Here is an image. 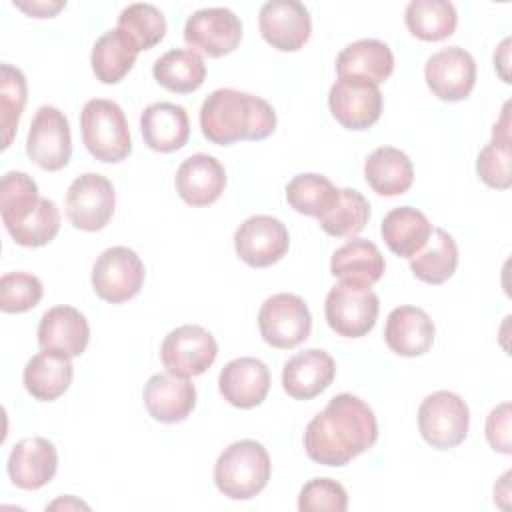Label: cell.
<instances>
[{
	"instance_id": "cell-13",
	"label": "cell",
	"mask_w": 512,
	"mask_h": 512,
	"mask_svg": "<svg viewBox=\"0 0 512 512\" xmlns=\"http://www.w3.org/2000/svg\"><path fill=\"white\" fill-rule=\"evenodd\" d=\"M184 40L194 52L222 58L234 52L242 40V22L228 8H202L188 16Z\"/></svg>"
},
{
	"instance_id": "cell-25",
	"label": "cell",
	"mask_w": 512,
	"mask_h": 512,
	"mask_svg": "<svg viewBox=\"0 0 512 512\" xmlns=\"http://www.w3.org/2000/svg\"><path fill=\"white\" fill-rule=\"evenodd\" d=\"M144 144L156 152L180 150L190 136L188 112L180 104L154 102L140 116Z\"/></svg>"
},
{
	"instance_id": "cell-1",
	"label": "cell",
	"mask_w": 512,
	"mask_h": 512,
	"mask_svg": "<svg viewBox=\"0 0 512 512\" xmlns=\"http://www.w3.org/2000/svg\"><path fill=\"white\" fill-rule=\"evenodd\" d=\"M378 440V422L372 408L348 392L330 398L304 430V450L324 466H344Z\"/></svg>"
},
{
	"instance_id": "cell-19",
	"label": "cell",
	"mask_w": 512,
	"mask_h": 512,
	"mask_svg": "<svg viewBox=\"0 0 512 512\" xmlns=\"http://www.w3.org/2000/svg\"><path fill=\"white\" fill-rule=\"evenodd\" d=\"M148 414L162 424H176L190 416L196 406V388L188 378L152 374L142 390Z\"/></svg>"
},
{
	"instance_id": "cell-18",
	"label": "cell",
	"mask_w": 512,
	"mask_h": 512,
	"mask_svg": "<svg viewBox=\"0 0 512 512\" xmlns=\"http://www.w3.org/2000/svg\"><path fill=\"white\" fill-rule=\"evenodd\" d=\"M6 470L14 486L22 490H38L46 486L58 470L56 446L42 436L22 438L14 444Z\"/></svg>"
},
{
	"instance_id": "cell-11",
	"label": "cell",
	"mask_w": 512,
	"mask_h": 512,
	"mask_svg": "<svg viewBox=\"0 0 512 512\" xmlns=\"http://www.w3.org/2000/svg\"><path fill=\"white\" fill-rule=\"evenodd\" d=\"M116 194L112 182L96 172L80 174L66 192V216L84 232L102 230L114 214Z\"/></svg>"
},
{
	"instance_id": "cell-24",
	"label": "cell",
	"mask_w": 512,
	"mask_h": 512,
	"mask_svg": "<svg viewBox=\"0 0 512 512\" xmlns=\"http://www.w3.org/2000/svg\"><path fill=\"white\" fill-rule=\"evenodd\" d=\"M434 334V322L428 312L408 304L394 308L384 326L386 346L404 358L426 354L434 344Z\"/></svg>"
},
{
	"instance_id": "cell-6",
	"label": "cell",
	"mask_w": 512,
	"mask_h": 512,
	"mask_svg": "<svg viewBox=\"0 0 512 512\" xmlns=\"http://www.w3.org/2000/svg\"><path fill=\"white\" fill-rule=\"evenodd\" d=\"M380 312L378 296L364 286L338 282L330 288L324 304V316L328 326L344 338L366 336Z\"/></svg>"
},
{
	"instance_id": "cell-7",
	"label": "cell",
	"mask_w": 512,
	"mask_h": 512,
	"mask_svg": "<svg viewBox=\"0 0 512 512\" xmlns=\"http://www.w3.org/2000/svg\"><path fill=\"white\" fill-rule=\"evenodd\" d=\"M144 264L128 246L106 248L92 266V286L98 298L122 304L138 296L144 284Z\"/></svg>"
},
{
	"instance_id": "cell-4",
	"label": "cell",
	"mask_w": 512,
	"mask_h": 512,
	"mask_svg": "<svg viewBox=\"0 0 512 512\" xmlns=\"http://www.w3.org/2000/svg\"><path fill=\"white\" fill-rule=\"evenodd\" d=\"M86 150L100 162H122L132 150V138L124 110L108 98L88 100L80 114Z\"/></svg>"
},
{
	"instance_id": "cell-33",
	"label": "cell",
	"mask_w": 512,
	"mask_h": 512,
	"mask_svg": "<svg viewBox=\"0 0 512 512\" xmlns=\"http://www.w3.org/2000/svg\"><path fill=\"white\" fill-rule=\"evenodd\" d=\"M458 266V246L444 228H434L426 246L410 258L412 274L426 284H444Z\"/></svg>"
},
{
	"instance_id": "cell-15",
	"label": "cell",
	"mask_w": 512,
	"mask_h": 512,
	"mask_svg": "<svg viewBox=\"0 0 512 512\" xmlns=\"http://www.w3.org/2000/svg\"><path fill=\"white\" fill-rule=\"evenodd\" d=\"M262 38L280 52L300 50L312 32L308 8L298 0H270L258 14Z\"/></svg>"
},
{
	"instance_id": "cell-31",
	"label": "cell",
	"mask_w": 512,
	"mask_h": 512,
	"mask_svg": "<svg viewBox=\"0 0 512 512\" xmlns=\"http://www.w3.org/2000/svg\"><path fill=\"white\" fill-rule=\"evenodd\" d=\"M510 114L508 104H504L500 120L492 128V140L478 152L476 172L480 180L498 190H506L512 184V150H510Z\"/></svg>"
},
{
	"instance_id": "cell-40",
	"label": "cell",
	"mask_w": 512,
	"mask_h": 512,
	"mask_svg": "<svg viewBox=\"0 0 512 512\" xmlns=\"http://www.w3.org/2000/svg\"><path fill=\"white\" fill-rule=\"evenodd\" d=\"M12 240L26 248H40L52 242L60 230V210L58 206L48 200L40 198L38 208L26 220L6 228Z\"/></svg>"
},
{
	"instance_id": "cell-20",
	"label": "cell",
	"mask_w": 512,
	"mask_h": 512,
	"mask_svg": "<svg viewBox=\"0 0 512 512\" xmlns=\"http://www.w3.org/2000/svg\"><path fill=\"white\" fill-rule=\"evenodd\" d=\"M176 192L194 208L214 204L226 188V170L210 154H192L176 170Z\"/></svg>"
},
{
	"instance_id": "cell-32",
	"label": "cell",
	"mask_w": 512,
	"mask_h": 512,
	"mask_svg": "<svg viewBox=\"0 0 512 512\" xmlns=\"http://www.w3.org/2000/svg\"><path fill=\"white\" fill-rule=\"evenodd\" d=\"M136 56L138 48L124 32L118 28L108 30L94 42L90 54L92 72L102 84H116L132 70Z\"/></svg>"
},
{
	"instance_id": "cell-26",
	"label": "cell",
	"mask_w": 512,
	"mask_h": 512,
	"mask_svg": "<svg viewBox=\"0 0 512 512\" xmlns=\"http://www.w3.org/2000/svg\"><path fill=\"white\" fill-rule=\"evenodd\" d=\"M386 270V260L380 248L366 238H352L344 242L330 260V274L340 282L370 288Z\"/></svg>"
},
{
	"instance_id": "cell-2",
	"label": "cell",
	"mask_w": 512,
	"mask_h": 512,
	"mask_svg": "<svg viewBox=\"0 0 512 512\" xmlns=\"http://www.w3.org/2000/svg\"><path fill=\"white\" fill-rule=\"evenodd\" d=\"M200 128L212 144L264 140L276 128L274 108L260 96L234 88H218L202 102Z\"/></svg>"
},
{
	"instance_id": "cell-30",
	"label": "cell",
	"mask_w": 512,
	"mask_h": 512,
	"mask_svg": "<svg viewBox=\"0 0 512 512\" xmlns=\"http://www.w3.org/2000/svg\"><path fill=\"white\" fill-rule=\"evenodd\" d=\"M152 74L162 88L176 94H190L204 84L206 64L192 48H174L154 62Z\"/></svg>"
},
{
	"instance_id": "cell-28",
	"label": "cell",
	"mask_w": 512,
	"mask_h": 512,
	"mask_svg": "<svg viewBox=\"0 0 512 512\" xmlns=\"http://www.w3.org/2000/svg\"><path fill=\"white\" fill-rule=\"evenodd\" d=\"M432 230L426 214L412 206L390 210L380 226V234L390 252L408 260L426 246Z\"/></svg>"
},
{
	"instance_id": "cell-29",
	"label": "cell",
	"mask_w": 512,
	"mask_h": 512,
	"mask_svg": "<svg viewBox=\"0 0 512 512\" xmlns=\"http://www.w3.org/2000/svg\"><path fill=\"white\" fill-rule=\"evenodd\" d=\"M72 376L74 366L70 358L52 352H40L26 362L22 382L32 398L40 402H52L70 388Z\"/></svg>"
},
{
	"instance_id": "cell-22",
	"label": "cell",
	"mask_w": 512,
	"mask_h": 512,
	"mask_svg": "<svg viewBox=\"0 0 512 512\" xmlns=\"http://www.w3.org/2000/svg\"><path fill=\"white\" fill-rule=\"evenodd\" d=\"M218 390L228 404L244 410L254 408L268 396L270 370L258 358H234L220 370Z\"/></svg>"
},
{
	"instance_id": "cell-3",
	"label": "cell",
	"mask_w": 512,
	"mask_h": 512,
	"mask_svg": "<svg viewBox=\"0 0 512 512\" xmlns=\"http://www.w3.org/2000/svg\"><path fill=\"white\" fill-rule=\"evenodd\" d=\"M272 464L266 448L256 440L232 442L214 464V484L230 500L258 496L270 480Z\"/></svg>"
},
{
	"instance_id": "cell-38",
	"label": "cell",
	"mask_w": 512,
	"mask_h": 512,
	"mask_svg": "<svg viewBox=\"0 0 512 512\" xmlns=\"http://www.w3.org/2000/svg\"><path fill=\"white\" fill-rule=\"evenodd\" d=\"M116 28L128 36V40L142 50L154 48L166 34V18L154 4H128L116 22Z\"/></svg>"
},
{
	"instance_id": "cell-44",
	"label": "cell",
	"mask_w": 512,
	"mask_h": 512,
	"mask_svg": "<svg viewBox=\"0 0 512 512\" xmlns=\"http://www.w3.org/2000/svg\"><path fill=\"white\" fill-rule=\"evenodd\" d=\"M14 6L34 18H52L56 12H60L66 6V2H30V4L14 2Z\"/></svg>"
},
{
	"instance_id": "cell-39",
	"label": "cell",
	"mask_w": 512,
	"mask_h": 512,
	"mask_svg": "<svg viewBox=\"0 0 512 512\" xmlns=\"http://www.w3.org/2000/svg\"><path fill=\"white\" fill-rule=\"evenodd\" d=\"M28 86L26 76L12 64L0 66V126H2V148H8L26 106Z\"/></svg>"
},
{
	"instance_id": "cell-5",
	"label": "cell",
	"mask_w": 512,
	"mask_h": 512,
	"mask_svg": "<svg viewBox=\"0 0 512 512\" xmlns=\"http://www.w3.org/2000/svg\"><path fill=\"white\" fill-rule=\"evenodd\" d=\"M470 428L468 404L450 390L428 394L418 408V430L436 450H450L464 442Z\"/></svg>"
},
{
	"instance_id": "cell-17",
	"label": "cell",
	"mask_w": 512,
	"mask_h": 512,
	"mask_svg": "<svg viewBox=\"0 0 512 512\" xmlns=\"http://www.w3.org/2000/svg\"><path fill=\"white\" fill-rule=\"evenodd\" d=\"M88 340V320L74 306L60 304L42 314L38 324V344L44 352L72 360L86 350Z\"/></svg>"
},
{
	"instance_id": "cell-35",
	"label": "cell",
	"mask_w": 512,
	"mask_h": 512,
	"mask_svg": "<svg viewBox=\"0 0 512 512\" xmlns=\"http://www.w3.org/2000/svg\"><path fill=\"white\" fill-rule=\"evenodd\" d=\"M340 198V188H336L326 176L306 172L294 176L286 184V200L290 208L298 214L320 218L334 208Z\"/></svg>"
},
{
	"instance_id": "cell-16",
	"label": "cell",
	"mask_w": 512,
	"mask_h": 512,
	"mask_svg": "<svg viewBox=\"0 0 512 512\" xmlns=\"http://www.w3.org/2000/svg\"><path fill=\"white\" fill-rule=\"evenodd\" d=\"M328 106L344 128L368 130L382 114V92L374 84L338 78L328 92Z\"/></svg>"
},
{
	"instance_id": "cell-42",
	"label": "cell",
	"mask_w": 512,
	"mask_h": 512,
	"mask_svg": "<svg viewBox=\"0 0 512 512\" xmlns=\"http://www.w3.org/2000/svg\"><path fill=\"white\" fill-rule=\"evenodd\" d=\"M348 508V494L344 486L332 478H312L298 494L300 512H344Z\"/></svg>"
},
{
	"instance_id": "cell-14",
	"label": "cell",
	"mask_w": 512,
	"mask_h": 512,
	"mask_svg": "<svg viewBox=\"0 0 512 512\" xmlns=\"http://www.w3.org/2000/svg\"><path fill=\"white\" fill-rule=\"evenodd\" d=\"M424 78L438 100L460 102L470 96L476 84V62L460 46L442 48L426 60Z\"/></svg>"
},
{
	"instance_id": "cell-10",
	"label": "cell",
	"mask_w": 512,
	"mask_h": 512,
	"mask_svg": "<svg viewBox=\"0 0 512 512\" xmlns=\"http://www.w3.org/2000/svg\"><path fill=\"white\" fill-rule=\"evenodd\" d=\"M28 158L42 170H62L72 156V134L68 118L56 106H40L32 118L26 138Z\"/></svg>"
},
{
	"instance_id": "cell-36",
	"label": "cell",
	"mask_w": 512,
	"mask_h": 512,
	"mask_svg": "<svg viewBox=\"0 0 512 512\" xmlns=\"http://www.w3.org/2000/svg\"><path fill=\"white\" fill-rule=\"evenodd\" d=\"M370 218L366 196L354 188H340V198L330 212L318 218L320 228L336 238H352L364 230Z\"/></svg>"
},
{
	"instance_id": "cell-41",
	"label": "cell",
	"mask_w": 512,
	"mask_h": 512,
	"mask_svg": "<svg viewBox=\"0 0 512 512\" xmlns=\"http://www.w3.org/2000/svg\"><path fill=\"white\" fill-rule=\"evenodd\" d=\"M44 294L38 276L30 272H6L0 278V308L6 314H22L32 310Z\"/></svg>"
},
{
	"instance_id": "cell-37",
	"label": "cell",
	"mask_w": 512,
	"mask_h": 512,
	"mask_svg": "<svg viewBox=\"0 0 512 512\" xmlns=\"http://www.w3.org/2000/svg\"><path fill=\"white\" fill-rule=\"evenodd\" d=\"M38 184L26 172H6L0 182V214L4 228H10L38 208Z\"/></svg>"
},
{
	"instance_id": "cell-12",
	"label": "cell",
	"mask_w": 512,
	"mask_h": 512,
	"mask_svg": "<svg viewBox=\"0 0 512 512\" xmlns=\"http://www.w3.org/2000/svg\"><path fill=\"white\" fill-rule=\"evenodd\" d=\"M290 248V234L282 220L256 214L246 218L234 232V250L252 268H266L284 258Z\"/></svg>"
},
{
	"instance_id": "cell-8",
	"label": "cell",
	"mask_w": 512,
	"mask_h": 512,
	"mask_svg": "<svg viewBox=\"0 0 512 512\" xmlns=\"http://www.w3.org/2000/svg\"><path fill=\"white\" fill-rule=\"evenodd\" d=\"M260 336L266 344L290 350L300 346L312 330V316L304 300L290 292L266 298L258 312Z\"/></svg>"
},
{
	"instance_id": "cell-23",
	"label": "cell",
	"mask_w": 512,
	"mask_h": 512,
	"mask_svg": "<svg viewBox=\"0 0 512 512\" xmlns=\"http://www.w3.org/2000/svg\"><path fill=\"white\" fill-rule=\"evenodd\" d=\"M336 72L340 80L378 86L394 72V54L388 44L376 38H362L340 50Z\"/></svg>"
},
{
	"instance_id": "cell-27",
	"label": "cell",
	"mask_w": 512,
	"mask_h": 512,
	"mask_svg": "<svg viewBox=\"0 0 512 512\" xmlns=\"http://www.w3.org/2000/svg\"><path fill=\"white\" fill-rule=\"evenodd\" d=\"M364 178L380 196H400L414 182V166L406 152L394 146H380L364 162Z\"/></svg>"
},
{
	"instance_id": "cell-9",
	"label": "cell",
	"mask_w": 512,
	"mask_h": 512,
	"mask_svg": "<svg viewBox=\"0 0 512 512\" xmlns=\"http://www.w3.org/2000/svg\"><path fill=\"white\" fill-rule=\"evenodd\" d=\"M218 356L216 338L198 324H184L170 330L160 348L164 368L180 378L204 374Z\"/></svg>"
},
{
	"instance_id": "cell-21",
	"label": "cell",
	"mask_w": 512,
	"mask_h": 512,
	"mask_svg": "<svg viewBox=\"0 0 512 512\" xmlns=\"http://www.w3.org/2000/svg\"><path fill=\"white\" fill-rule=\"evenodd\" d=\"M336 376V364L326 350L308 348L286 360L282 388L294 400H312L322 394Z\"/></svg>"
},
{
	"instance_id": "cell-34",
	"label": "cell",
	"mask_w": 512,
	"mask_h": 512,
	"mask_svg": "<svg viewBox=\"0 0 512 512\" xmlns=\"http://www.w3.org/2000/svg\"><path fill=\"white\" fill-rule=\"evenodd\" d=\"M406 28L426 42H440L454 34L458 14L448 0H412L404 12Z\"/></svg>"
},
{
	"instance_id": "cell-43",
	"label": "cell",
	"mask_w": 512,
	"mask_h": 512,
	"mask_svg": "<svg viewBox=\"0 0 512 512\" xmlns=\"http://www.w3.org/2000/svg\"><path fill=\"white\" fill-rule=\"evenodd\" d=\"M486 440L492 450L500 454L512 452L510 440V402H502L490 410L486 418Z\"/></svg>"
}]
</instances>
